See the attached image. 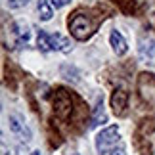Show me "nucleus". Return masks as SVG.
Here are the masks:
<instances>
[{
  "mask_svg": "<svg viewBox=\"0 0 155 155\" xmlns=\"http://www.w3.org/2000/svg\"><path fill=\"white\" fill-rule=\"evenodd\" d=\"M117 146H119V128L115 124L104 128L102 132L96 136V151H98V155L111 153Z\"/></svg>",
  "mask_w": 155,
  "mask_h": 155,
  "instance_id": "f257e3e1",
  "label": "nucleus"
},
{
  "mask_svg": "<svg viewBox=\"0 0 155 155\" xmlns=\"http://www.w3.org/2000/svg\"><path fill=\"white\" fill-rule=\"evenodd\" d=\"M69 31L77 40H86L94 33V23L84 14H75L69 19Z\"/></svg>",
  "mask_w": 155,
  "mask_h": 155,
  "instance_id": "f03ea898",
  "label": "nucleus"
},
{
  "mask_svg": "<svg viewBox=\"0 0 155 155\" xmlns=\"http://www.w3.org/2000/svg\"><path fill=\"white\" fill-rule=\"evenodd\" d=\"M37 44L42 52H50V50H65L67 52L69 48V40L61 37L59 33H46V31H40L38 33V38H37Z\"/></svg>",
  "mask_w": 155,
  "mask_h": 155,
  "instance_id": "7ed1b4c3",
  "label": "nucleus"
},
{
  "mask_svg": "<svg viewBox=\"0 0 155 155\" xmlns=\"http://www.w3.org/2000/svg\"><path fill=\"white\" fill-rule=\"evenodd\" d=\"M8 123H10V130L14 134H17L23 142H29L33 138V132H31V128L25 124V121H23V117L19 115H15V113H12V115L8 117Z\"/></svg>",
  "mask_w": 155,
  "mask_h": 155,
  "instance_id": "20e7f679",
  "label": "nucleus"
},
{
  "mask_svg": "<svg viewBox=\"0 0 155 155\" xmlns=\"http://www.w3.org/2000/svg\"><path fill=\"white\" fill-rule=\"evenodd\" d=\"M127 104H128V92L119 88V90L113 92L111 96V107H113V113L115 115H123L124 109H127Z\"/></svg>",
  "mask_w": 155,
  "mask_h": 155,
  "instance_id": "39448f33",
  "label": "nucleus"
},
{
  "mask_svg": "<svg viewBox=\"0 0 155 155\" xmlns=\"http://www.w3.org/2000/svg\"><path fill=\"white\" fill-rule=\"evenodd\" d=\"M109 44H111V48H113V52H115L117 56H124L127 50H128L127 40H124V37L119 31H111V35H109Z\"/></svg>",
  "mask_w": 155,
  "mask_h": 155,
  "instance_id": "423d86ee",
  "label": "nucleus"
},
{
  "mask_svg": "<svg viewBox=\"0 0 155 155\" xmlns=\"http://www.w3.org/2000/svg\"><path fill=\"white\" fill-rule=\"evenodd\" d=\"M71 98H69V94H65L63 90H59L58 92V96H56V113L58 115H61V117H67L69 113H71Z\"/></svg>",
  "mask_w": 155,
  "mask_h": 155,
  "instance_id": "0eeeda50",
  "label": "nucleus"
},
{
  "mask_svg": "<svg viewBox=\"0 0 155 155\" xmlns=\"http://www.w3.org/2000/svg\"><path fill=\"white\" fill-rule=\"evenodd\" d=\"M105 119H107V115H105V109H104V102H102V100H98L96 107H94V115L90 119V128H94V127H98V124L105 123Z\"/></svg>",
  "mask_w": 155,
  "mask_h": 155,
  "instance_id": "6e6552de",
  "label": "nucleus"
},
{
  "mask_svg": "<svg viewBox=\"0 0 155 155\" xmlns=\"http://www.w3.org/2000/svg\"><path fill=\"white\" fill-rule=\"evenodd\" d=\"M37 12H38V17L42 21H50L52 15H54V10H52L48 0H38L37 2Z\"/></svg>",
  "mask_w": 155,
  "mask_h": 155,
  "instance_id": "1a4fd4ad",
  "label": "nucleus"
},
{
  "mask_svg": "<svg viewBox=\"0 0 155 155\" xmlns=\"http://www.w3.org/2000/svg\"><path fill=\"white\" fill-rule=\"evenodd\" d=\"M12 29H14V35H15L17 42H19V44H27L29 35H31V33H29V27L23 25V23H14Z\"/></svg>",
  "mask_w": 155,
  "mask_h": 155,
  "instance_id": "9d476101",
  "label": "nucleus"
},
{
  "mask_svg": "<svg viewBox=\"0 0 155 155\" xmlns=\"http://www.w3.org/2000/svg\"><path fill=\"white\" fill-rule=\"evenodd\" d=\"M153 52H155V42H153V38H144L140 42V56L142 58H151L153 56Z\"/></svg>",
  "mask_w": 155,
  "mask_h": 155,
  "instance_id": "9b49d317",
  "label": "nucleus"
},
{
  "mask_svg": "<svg viewBox=\"0 0 155 155\" xmlns=\"http://www.w3.org/2000/svg\"><path fill=\"white\" fill-rule=\"evenodd\" d=\"M111 155H127V147H124V144H121V142H119V146L111 151Z\"/></svg>",
  "mask_w": 155,
  "mask_h": 155,
  "instance_id": "f8f14e48",
  "label": "nucleus"
},
{
  "mask_svg": "<svg viewBox=\"0 0 155 155\" xmlns=\"http://www.w3.org/2000/svg\"><path fill=\"white\" fill-rule=\"evenodd\" d=\"M52 6H56V8H63V6H67L71 0H50Z\"/></svg>",
  "mask_w": 155,
  "mask_h": 155,
  "instance_id": "ddd939ff",
  "label": "nucleus"
},
{
  "mask_svg": "<svg viewBox=\"0 0 155 155\" xmlns=\"http://www.w3.org/2000/svg\"><path fill=\"white\" fill-rule=\"evenodd\" d=\"M8 4H10V8H19L21 2H15V0H8Z\"/></svg>",
  "mask_w": 155,
  "mask_h": 155,
  "instance_id": "4468645a",
  "label": "nucleus"
},
{
  "mask_svg": "<svg viewBox=\"0 0 155 155\" xmlns=\"http://www.w3.org/2000/svg\"><path fill=\"white\" fill-rule=\"evenodd\" d=\"M17 155H27V150L23 146H19V147H17Z\"/></svg>",
  "mask_w": 155,
  "mask_h": 155,
  "instance_id": "2eb2a0df",
  "label": "nucleus"
},
{
  "mask_svg": "<svg viewBox=\"0 0 155 155\" xmlns=\"http://www.w3.org/2000/svg\"><path fill=\"white\" fill-rule=\"evenodd\" d=\"M2 155H8V147H6V144H2Z\"/></svg>",
  "mask_w": 155,
  "mask_h": 155,
  "instance_id": "dca6fc26",
  "label": "nucleus"
},
{
  "mask_svg": "<svg viewBox=\"0 0 155 155\" xmlns=\"http://www.w3.org/2000/svg\"><path fill=\"white\" fill-rule=\"evenodd\" d=\"M31 155H40V151H31Z\"/></svg>",
  "mask_w": 155,
  "mask_h": 155,
  "instance_id": "f3484780",
  "label": "nucleus"
},
{
  "mask_svg": "<svg viewBox=\"0 0 155 155\" xmlns=\"http://www.w3.org/2000/svg\"><path fill=\"white\" fill-rule=\"evenodd\" d=\"M21 2H23V4H27V2H29V0H21Z\"/></svg>",
  "mask_w": 155,
  "mask_h": 155,
  "instance_id": "a211bd4d",
  "label": "nucleus"
},
{
  "mask_svg": "<svg viewBox=\"0 0 155 155\" xmlns=\"http://www.w3.org/2000/svg\"><path fill=\"white\" fill-rule=\"evenodd\" d=\"M71 155H79V153H71Z\"/></svg>",
  "mask_w": 155,
  "mask_h": 155,
  "instance_id": "6ab92c4d",
  "label": "nucleus"
}]
</instances>
